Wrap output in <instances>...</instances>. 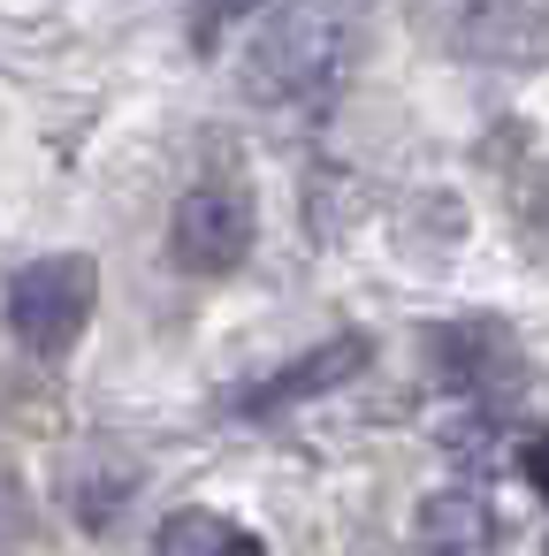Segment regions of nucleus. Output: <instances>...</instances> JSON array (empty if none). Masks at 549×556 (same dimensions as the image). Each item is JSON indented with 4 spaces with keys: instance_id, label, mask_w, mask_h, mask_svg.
Instances as JSON below:
<instances>
[{
    "instance_id": "nucleus-1",
    "label": "nucleus",
    "mask_w": 549,
    "mask_h": 556,
    "mask_svg": "<svg viewBox=\"0 0 549 556\" xmlns=\"http://www.w3.org/2000/svg\"><path fill=\"white\" fill-rule=\"evenodd\" d=\"M344 62H351L344 0H275L237 62V85L260 108H298V100H321L344 77Z\"/></svg>"
},
{
    "instance_id": "nucleus-7",
    "label": "nucleus",
    "mask_w": 549,
    "mask_h": 556,
    "mask_svg": "<svg viewBox=\"0 0 549 556\" xmlns=\"http://www.w3.org/2000/svg\"><path fill=\"white\" fill-rule=\"evenodd\" d=\"M412 533H420L427 556H481V548L496 541V510H488L481 495H465V488H435V495L412 510Z\"/></svg>"
},
{
    "instance_id": "nucleus-10",
    "label": "nucleus",
    "mask_w": 549,
    "mask_h": 556,
    "mask_svg": "<svg viewBox=\"0 0 549 556\" xmlns=\"http://www.w3.org/2000/svg\"><path fill=\"white\" fill-rule=\"evenodd\" d=\"M519 472L549 495V434H526V450H519Z\"/></svg>"
},
{
    "instance_id": "nucleus-3",
    "label": "nucleus",
    "mask_w": 549,
    "mask_h": 556,
    "mask_svg": "<svg viewBox=\"0 0 549 556\" xmlns=\"http://www.w3.org/2000/svg\"><path fill=\"white\" fill-rule=\"evenodd\" d=\"M420 24L442 54L481 62V70L549 62V0H420Z\"/></svg>"
},
{
    "instance_id": "nucleus-9",
    "label": "nucleus",
    "mask_w": 549,
    "mask_h": 556,
    "mask_svg": "<svg viewBox=\"0 0 549 556\" xmlns=\"http://www.w3.org/2000/svg\"><path fill=\"white\" fill-rule=\"evenodd\" d=\"M252 9H267V0H199V16H191L199 47H214V39H222V24H237V16H252Z\"/></svg>"
},
{
    "instance_id": "nucleus-11",
    "label": "nucleus",
    "mask_w": 549,
    "mask_h": 556,
    "mask_svg": "<svg viewBox=\"0 0 549 556\" xmlns=\"http://www.w3.org/2000/svg\"><path fill=\"white\" fill-rule=\"evenodd\" d=\"M229 556H267V548H260L252 533H237V541H229Z\"/></svg>"
},
{
    "instance_id": "nucleus-5",
    "label": "nucleus",
    "mask_w": 549,
    "mask_h": 556,
    "mask_svg": "<svg viewBox=\"0 0 549 556\" xmlns=\"http://www.w3.org/2000/svg\"><path fill=\"white\" fill-rule=\"evenodd\" d=\"M427 366H435L442 389L481 396V404L519 396V381H526L519 336L503 320H442V328H427Z\"/></svg>"
},
{
    "instance_id": "nucleus-4",
    "label": "nucleus",
    "mask_w": 549,
    "mask_h": 556,
    "mask_svg": "<svg viewBox=\"0 0 549 556\" xmlns=\"http://www.w3.org/2000/svg\"><path fill=\"white\" fill-rule=\"evenodd\" d=\"M252 237H260V214H252L245 184H191L169 222V260L184 275H229V267H245Z\"/></svg>"
},
{
    "instance_id": "nucleus-8",
    "label": "nucleus",
    "mask_w": 549,
    "mask_h": 556,
    "mask_svg": "<svg viewBox=\"0 0 549 556\" xmlns=\"http://www.w3.org/2000/svg\"><path fill=\"white\" fill-rule=\"evenodd\" d=\"M237 526L214 518V510H169L161 533H153V556H229Z\"/></svg>"
},
{
    "instance_id": "nucleus-12",
    "label": "nucleus",
    "mask_w": 549,
    "mask_h": 556,
    "mask_svg": "<svg viewBox=\"0 0 549 556\" xmlns=\"http://www.w3.org/2000/svg\"><path fill=\"white\" fill-rule=\"evenodd\" d=\"M541 556H549V541H541Z\"/></svg>"
},
{
    "instance_id": "nucleus-2",
    "label": "nucleus",
    "mask_w": 549,
    "mask_h": 556,
    "mask_svg": "<svg viewBox=\"0 0 549 556\" xmlns=\"http://www.w3.org/2000/svg\"><path fill=\"white\" fill-rule=\"evenodd\" d=\"M92 313H100L92 252H47L32 267H16V282H9V336L32 358H70L85 343Z\"/></svg>"
},
{
    "instance_id": "nucleus-6",
    "label": "nucleus",
    "mask_w": 549,
    "mask_h": 556,
    "mask_svg": "<svg viewBox=\"0 0 549 556\" xmlns=\"http://www.w3.org/2000/svg\"><path fill=\"white\" fill-rule=\"evenodd\" d=\"M366 366V336H336V343H321V351H305V358H290L283 374H267V381H252L245 396H237V412H283V404H305V396H328L336 381H351Z\"/></svg>"
}]
</instances>
